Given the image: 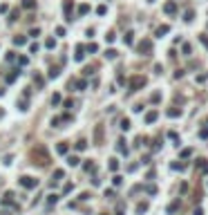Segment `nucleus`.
I'll return each mask as SVG.
<instances>
[{
  "label": "nucleus",
  "instance_id": "obj_1",
  "mask_svg": "<svg viewBox=\"0 0 208 215\" xmlns=\"http://www.w3.org/2000/svg\"><path fill=\"white\" fill-rule=\"evenodd\" d=\"M32 157L38 161V166H47V163L51 161V157H49V152H47V148H45V146H36L32 150ZM36 161H34V163H36Z\"/></svg>",
  "mask_w": 208,
  "mask_h": 215
},
{
  "label": "nucleus",
  "instance_id": "obj_2",
  "mask_svg": "<svg viewBox=\"0 0 208 215\" xmlns=\"http://www.w3.org/2000/svg\"><path fill=\"white\" fill-rule=\"evenodd\" d=\"M146 83H148V81H146V76H141V74L132 76V78H130V92H137V90H141Z\"/></svg>",
  "mask_w": 208,
  "mask_h": 215
},
{
  "label": "nucleus",
  "instance_id": "obj_3",
  "mask_svg": "<svg viewBox=\"0 0 208 215\" xmlns=\"http://www.w3.org/2000/svg\"><path fill=\"white\" fill-rule=\"evenodd\" d=\"M29 96H32V90L27 87L25 92H23V96L18 99V108H20V110H23V112H25L27 108H29Z\"/></svg>",
  "mask_w": 208,
  "mask_h": 215
},
{
  "label": "nucleus",
  "instance_id": "obj_4",
  "mask_svg": "<svg viewBox=\"0 0 208 215\" xmlns=\"http://www.w3.org/2000/svg\"><path fill=\"white\" fill-rule=\"evenodd\" d=\"M20 186L27 188V190H32V188L38 186V179H34V177H29V175H25V177H20Z\"/></svg>",
  "mask_w": 208,
  "mask_h": 215
},
{
  "label": "nucleus",
  "instance_id": "obj_5",
  "mask_svg": "<svg viewBox=\"0 0 208 215\" xmlns=\"http://www.w3.org/2000/svg\"><path fill=\"white\" fill-rule=\"evenodd\" d=\"M63 11H65V20L72 23V11H74V0H63Z\"/></svg>",
  "mask_w": 208,
  "mask_h": 215
},
{
  "label": "nucleus",
  "instance_id": "obj_6",
  "mask_svg": "<svg viewBox=\"0 0 208 215\" xmlns=\"http://www.w3.org/2000/svg\"><path fill=\"white\" fill-rule=\"evenodd\" d=\"M139 52H141L143 56H148V54L152 52V41H150V38H143L141 43H139Z\"/></svg>",
  "mask_w": 208,
  "mask_h": 215
},
{
  "label": "nucleus",
  "instance_id": "obj_7",
  "mask_svg": "<svg viewBox=\"0 0 208 215\" xmlns=\"http://www.w3.org/2000/svg\"><path fill=\"white\" fill-rule=\"evenodd\" d=\"M94 144H96V146L103 144V126H101V123L94 128Z\"/></svg>",
  "mask_w": 208,
  "mask_h": 215
},
{
  "label": "nucleus",
  "instance_id": "obj_8",
  "mask_svg": "<svg viewBox=\"0 0 208 215\" xmlns=\"http://www.w3.org/2000/svg\"><path fill=\"white\" fill-rule=\"evenodd\" d=\"M197 170L201 175H208V159H197Z\"/></svg>",
  "mask_w": 208,
  "mask_h": 215
},
{
  "label": "nucleus",
  "instance_id": "obj_9",
  "mask_svg": "<svg viewBox=\"0 0 208 215\" xmlns=\"http://www.w3.org/2000/svg\"><path fill=\"white\" fill-rule=\"evenodd\" d=\"M163 11H166L168 16H172V14L177 11V2H175V0H170V2H166V5H163Z\"/></svg>",
  "mask_w": 208,
  "mask_h": 215
},
{
  "label": "nucleus",
  "instance_id": "obj_10",
  "mask_svg": "<svg viewBox=\"0 0 208 215\" xmlns=\"http://www.w3.org/2000/svg\"><path fill=\"white\" fill-rule=\"evenodd\" d=\"M56 152H58V155H67V152H69V144H67V141H60L58 146H56Z\"/></svg>",
  "mask_w": 208,
  "mask_h": 215
},
{
  "label": "nucleus",
  "instance_id": "obj_11",
  "mask_svg": "<svg viewBox=\"0 0 208 215\" xmlns=\"http://www.w3.org/2000/svg\"><path fill=\"white\" fill-rule=\"evenodd\" d=\"M74 58H76V60H83V58H85V47H83V45H76V54H74Z\"/></svg>",
  "mask_w": 208,
  "mask_h": 215
},
{
  "label": "nucleus",
  "instance_id": "obj_12",
  "mask_svg": "<svg viewBox=\"0 0 208 215\" xmlns=\"http://www.w3.org/2000/svg\"><path fill=\"white\" fill-rule=\"evenodd\" d=\"M179 208H181V202H179V199H175V202H172V204H170V206H168L166 211H168V213H170V215H172V213H177Z\"/></svg>",
  "mask_w": 208,
  "mask_h": 215
},
{
  "label": "nucleus",
  "instance_id": "obj_13",
  "mask_svg": "<svg viewBox=\"0 0 208 215\" xmlns=\"http://www.w3.org/2000/svg\"><path fill=\"white\" fill-rule=\"evenodd\" d=\"M157 117H159L157 110H150L148 114H146V123H154V121H157Z\"/></svg>",
  "mask_w": 208,
  "mask_h": 215
},
{
  "label": "nucleus",
  "instance_id": "obj_14",
  "mask_svg": "<svg viewBox=\"0 0 208 215\" xmlns=\"http://www.w3.org/2000/svg\"><path fill=\"white\" fill-rule=\"evenodd\" d=\"M117 150L121 155H128V146H125V139H119L117 141Z\"/></svg>",
  "mask_w": 208,
  "mask_h": 215
},
{
  "label": "nucleus",
  "instance_id": "obj_15",
  "mask_svg": "<svg viewBox=\"0 0 208 215\" xmlns=\"http://www.w3.org/2000/svg\"><path fill=\"white\" fill-rule=\"evenodd\" d=\"M168 32H170V25H159V27H157V36H159V38H161V36H166Z\"/></svg>",
  "mask_w": 208,
  "mask_h": 215
},
{
  "label": "nucleus",
  "instance_id": "obj_16",
  "mask_svg": "<svg viewBox=\"0 0 208 215\" xmlns=\"http://www.w3.org/2000/svg\"><path fill=\"white\" fill-rule=\"evenodd\" d=\"M18 76H20V69H14L11 74H7V83H14V81H16Z\"/></svg>",
  "mask_w": 208,
  "mask_h": 215
},
{
  "label": "nucleus",
  "instance_id": "obj_17",
  "mask_svg": "<svg viewBox=\"0 0 208 215\" xmlns=\"http://www.w3.org/2000/svg\"><path fill=\"white\" fill-rule=\"evenodd\" d=\"M192 18H195V9H186V14H183V20H186V23H190Z\"/></svg>",
  "mask_w": 208,
  "mask_h": 215
},
{
  "label": "nucleus",
  "instance_id": "obj_18",
  "mask_svg": "<svg viewBox=\"0 0 208 215\" xmlns=\"http://www.w3.org/2000/svg\"><path fill=\"white\" fill-rule=\"evenodd\" d=\"M78 163H81V159H78V157H74V155L67 157V166H78Z\"/></svg>",
  "mask_w": 208,
  "mask_h": 215
},
{
  "label": "nucleus",
  "instance_id": "obj_19",
  "mask_svg": "<svg viewBox=\"0 0 208 215\" xmlns=\"http://www.w3.org/2000/svg\"><path fill=\"white\" fill-rule=\"evenodd\" d=\"M85 148H87V141H85V139H78V141H76V150L81 152V150H85Z\"/></svg>",
  "mask_w": 208,
  "mask_h": 215
},
{
  "label": "nucleus",
  "instance_id": "obj_20",
  "mask_svg": "<svg viewBox=\"0 0 208 215\" xmlns=\"http://www.w3.org/2000/svg\"><path fill=\"white\" fill-rule=\"evenodd\" d=\"M25 43H27L25 36H14V45H18V47H20V45H25Z\"/></svg>",
  "mask_w": 208,
  "mask_h": 215
},
{
  "label": "nucleus",
  "instance_id": "obj_21",
  "mask_svg": "<svg viewBox=\"0 0 208 215\" xmlns=\"http://www.w3.org/2000/svg\"><path fill=\"white\" fill-rule=\"evenodd\" d=\"M148 211V202H141V204H137V213L141 215V213H146Z\"/></svg>",
  "mask_w": 208,
  "mask_h": 215
},
{
  "label": "nucleus",
  "instance_id": "obj_22",
  "mask_svg": "<svg viewBox=\"0 0 208 215\" xmlns=\"http://www.w3.org/2000/svg\"><path fill=\"white\" fill-rule=\"evenodd\" d=\"M34 83H36L38 87H43V85H45V78H43L41 74H36V76H34Z\"/></svg>",
  "mask_w": 208,
  "mask_h": 215
},
{
  "label": "nucleus",
  "instance_id": "obj_23",
  "mask_svg": "<svg viewBox=\"0 0 208 215\" xmlns=\"http://www.w3.org/2000/svg\"><path fill=\"white\" fill-rule=\"evenodd\" d=\"M181 52H183V56H190V54H192V47H190V45H188V43H183Z\"/></svg>",
  "mask_w": 208,
  "mask_h": 215
},
{
  "label": "nucleus",
  "instance_id": "obj_24",
  "mask_svg": "<svg viewBox=\"0 0 208 215\" xmlns=\"http://www.w3.org/2000/svg\"><path fill=\"white\" fill-rule=\"evenodd\" d=\"M83 168H85L87 172H94V170H96V163H94V161H87V163L83 166Z\"/></svg>",
  "mask_w": 208,
  "mask_h": 215
},
{
  "label": "nucleus",
  "instance_id": "obj_25",
  "mask_svg": "<svg viewBox=\"0 0 208 215\" xmlns=\"http://www.w3.org/2000/svg\"><path fill=\"white\" fill-rule=\"evenodd\" d=\"M23 7H25V9H34V7H36V0H23Z\"/></svg>",
  "mask_w": 208,
  "mask_h": 215
},
{
  "label": "nucleus",
  "instance_id": "obj_26",
  "mask_svg": "<svg viewBox=\"0 0 208 215\" xmlns=\"http://www.w3.org/2000/svg\"><path fill=\"white\" fill-rule=\"evenodd\" d=\"M63 177H65V170H54V181H58V179H63Z\"/></svg>",
  "mask_w": 208,
  "mask_h": 215
},
{
  "label": "nucleus",
  "instance_id": "obj_27",
  "mask_svg": "<svg viewBox=\"0 0 208 215\" xmlns=\"http://www.w3.org/2000/svg\"><path fill=\"white\" fill-rule=\"evenodd\" d=\"M45 47H47V49H54V47H56V41H54V38H47V41H45Z\"/></svg>",
  "mask_w": 208,
  "mask_h": 215
},
{
  "label": "nucleus",
  "instance_id": "obj_28",
  "mask_svg": "<svg viewBox=\"0 0 208 215\" xmlns=\"http://www.w3.org/2000/svg\"><path fill=\"white\" fill-rule=\"evenodd\" d=\"M179 114H181L179 108H170V110H168V117H179Z\"/></svg>",
  "mask_w": 208,
  "mask_h": 215
},
{
  "label": "nucleus",
  "instance_id": "obj_29",
  "mask_svg": "<svg viewBox=\"0 0 208 215\" xmlns=\"http://www.w3.org/2000/svg\"><path fill=\"white\" fill-rule=\"evenodd\" d=\"M110 170H112V172L119 170V161H117V159H110Z\"/></svg>",
  "mask_w": 208,
  "mask_h": 215
},
{
  "label": "nucleus",
  "instance_id": "obj_30",
  "mask_svg": "<svg viewBox=\"0 0 208 215\" xmlns=\"http://www.w3.org/2000/svg\"><path fill=\"white\" fill-rule=\"evenodd\" d=\"M190 155H192V148H183L181 150V159H188Z\"/></svg>",
  "mask_w": 208,
  "mask_h": 215
},
{
  "label": "nucleus",
  "instance_id": "obj_31",
  "mask_svg": "<svg viewBox=\"0 0 208 215\" xmlns=\"http://www.w3.org/2000/svg\"><path fill=\"white\" fill-rule=\"evenodd\" d=\"M58 74H60V67H51L49 69V78H56Z\"/></svg>",
  "mask_w": 208,
  "mask_h": 215
},
{
  "label": "nucleus",
  "instance_id": "obj_32",
  "mask_svg": "<svg viewBox=\"0 0 208 215\" xmlns=\"http://www.w3.org/2000/svg\"><path fill=\"white\" fill-rule=\"evenodd\" d=\"M123 41H125V45H132V43H134V38H132V32H128Z\"/></svg>",
  "mask_w": 208,
  "mask_h": 215
},
{
  "label": "nucleus",
  "instance_id": "obj_33",
  "mask_svg": "<svg viewBox=\"0 0 208 215\" xmlns=\"http://www.w3.org/2000/svg\"><path fill=\"white\" fill-rule=\"evenodd\" d=\"M87 11H90V5H81V7H78V14H81V16H85Z\"/></svg>",
  "mask_w": 208,
  "mask_h": 215
},
{
  "label": "nucleus",
  "instance_id": "obj_34",
  "mask_svg": "<svg viewBox=\"0 0 208 215\" xmlns=\"http://www.w3.org/2000/svg\"><path fill=\"white\" fill-rule=\"evenodd\" d=\"M60 101H63V96H60V94H54V96H51V105H58Z\"/></svg>",
  "mask_w": 208,
  "mask_h": 215
},
{
  "label": "nucleus",
  "instance_id": "obj_35",
  "mask_svg": "<svg viewBox=\"0 0 208 215\" xmlns=\"http://www.w3.org/2000/svg\"><path fill=\"white\" fill-rule=\"evenodd\" d=\"M146 193H148V195H154V193H157V186L148 184V186H146Z\"/></svg>",
  "mask_w": 208,
  "mask_h": 215
},
{
  "label": "nucleus",
  "instance_id": "obj_36",
  "mask_svg": "<svg viewBox=\"0 0 208 215\" xmlns=\"http://www.w3.org/2000/svg\"><path fill=\"white\" fill-rule=\"evenodd\" d=\"M105 56H108L110 60H114V58H117V49H108V52H105Z\"/></svg>",
  "mask_w": 208,
  "mask_h": 215
},
{
  "label": "nucleus",
  "instance_id": "obj_37",
  "mask_svg": "<svg viewBox=\"0 0 208 215\" xmlns=\"http://www.w3.org/2000/svg\"><path fill=\"white\" fill-rule=\"evenodd\" d=\"M121 130H130V119H121Z\"/></svg>",
  "mask_w": 208,
  "mask_h": 215
},
{
  "label": "nucleus",
  "instance_id": "obj_38",
  "mask_svg": "<svg viewBox=\"0 0 208 215\" xmlns=\"http://www.w3.org/2000/svg\"><path fill=\"white\" fill-rule=\"evenodd\" d=\"M96 14H99V16H105V14H108V7H105V5H101V7L96 9Z\"/></svg>",
  "mask_w": 208,
  "mask_h": 215
},
{
  "label": "nucleus",
  "instance_id": "obj_39",
  "mask_svg": "<svg viewBox=\"0 0 208 215\" xmlns=\"http://www.w3.org/2000/svg\"><path fill=\"white\" fill-rule=\"evenodd\" d=\"M58 202V195H47V204H56Z\"/></svg>",
  "mask_w": 208,
  "mask_h": 215
},
{
  "label": "nucleus",
  "instance_id": "obj_40",
  "mask_svg": "<svg viewBox=\"0 0 208 215\" xmlns=\"http://www.w3.org/2000/svg\"><path fill=\"white\" fill-rule=\"evenodd\" d=\"M172 170H186V163H172Z\"/></svg>",
  "mask_w": 208,
  "mask_h": 215
},
{
  "label": "nucleus",
  "instance_id": "obj_41",
  "mask_svg": "<svg viewBox=\"0 0 208 215\" xmlns=\"http://www.w3.org/2000/svg\"><path fill=\"white\" fill-rule=\"evenodd\" d=\"M9 20H11V23H14V20H18V9H14V11L9 14Z\"/></svg>",
  "mask_w": 208,
  "mask_h": 215
},
{
  "label": "nucleus",
  "instance_id": "obj_42",
  "mask_svg": "<svg viewBox=\"0 0 208 215\" xmlns=\"http://www.w3.org/2000/svg\"><path fill=\"white\" fill-rule=\"evenodd\" d=\"M38 49H41V47H38V43H32V45H29V52H32V54H36Z\"/></svg>",
  "mask_w": 208,
  "mask_h": 215
},
{
  "label": "nucleus",
  "instance_id": "obj_43",
  "mask_svg": "<svg viewBox=\"0 0 208 215\" xmlns=\"http://www.w3.org/2000/svg\"><path fill=\"white\" fill-rule=\"evenodd\" d=\"M87 52H92V54H94V52H99V47H96L94 43H90V45H87Z\"/></svg>",
  "mask_w": 208,
  "mask_h": 215
},
{
  "label": "nucleus",
  "instance_id": "obj_44",
  "mask_svg": "<svg viewBox=\"0 0 208 215\" xmlns=\"http://www.w3.org/2000/svg\"><path fill=\"white\" fill-rule=\"evenodd\" d=\"M114 38H117V36H114V32H108V36H105V41H108V43H112Z\"/></svg>",
  "mask_w": 208,
  "mask_h": 215
},
{
  "label": "nucleus",
  "instance_id": "obj_45",
  "mask_svg": "<svg viewBox=\"0 0 208 215\" xmlns=\"http://www.w3.org/2000/svg\"><path fill=\"white\" fill-rule=\"evenodd\" d=\"M29 36H32V38H36V36H41V29H38V27H36V29H32V32H29Z\"/></svg>",
  "mask_w": 208,
  "mask_h": 215
},
{
  "label": "nucleus",
  "instance_id": "obj_46",
  "mask_svg": "<svg viewBox=\"0 0 208 215\" xmlns=\"http://www.w3.org/2000/svg\"><path fill=\"white\" fill-rule=\"evenodd\" d=\"M199 41L206 45V49H208V36H206V34H201V36H199Z\"/></svg>",
  "mask_w": 208,
  "mask_h": 215
},
{
  "label": "nucleus",
  "instance_id": "obj_47",
  "mask_svg": "<svg viewBox=\"0 0 208 215\" xmlns=\"http://www.w3.org/2000/svg\"><path fill=\"white\" fill-rule=\"evenodd\" d=\"M199 137H201V139H208V128H204V130H199Z\"/></svg>",
  "mask_w": 208,
  "mask_h": 215
},
{
  "label": "nucleus",
  "instance_id": "obj_48",
  "mask_svg": "<svg viewBox=\"0 0 208 215\" xmlns=\"http://www.w3.org/2000/svg\"><path fill=\"white\" fill-rule=\"evenodd\" d=\"M159 99H161V94H159V92H154V94H152V99H150V101H152V103H157Z\"/></svg>",
  "mask_w": 208,
  "mask_h": 215
},
{
  "label": "nucleus",
  "instance_id": "obj_49",
  "mask_svg": "<svg viewBox=\"0 0 208 215\" xmlns=\"http://www.w3.org/2000/svg\"><path fill=\"white\" fill-rule=\"evenodd\" d=\"M168 137L172 139V141H179V137H177V132H168Z\"/></svg>",
  "mask_w": 208,
  "mask_h": 215
},
{
  "label": "nucleus",
  "instance_id": "obj_50",
  "mask_svg": "<svg viewBox=\"0 0 208 215\" xmlns=\"http://www.w3.org/2000/svg\"><path fill=\"white\" fill-rule=\"evenodd\" d=\"M92 72H94V67H85V69H83V74H85V76H90Z\"/></svg>",
  "mask_w": 208,
  "mask_h": 215
},
{
  "label": "nucleus",
  "instance_id": "obj_51",
  "mask_svg": "<svg viewBox=\"0 0 208 215\" xmlns=\"http://www.w3.org/2000/svg\"><path fill=\"white\" fill-rule=\"evenodd\" d=\"M121 181H123V177H119V175H117V177H114V186H121Z\"/></svg>",
  "mask_w": 208,
  "mask_h": 215
},
{
  "label": "nucleus",
  "instance_id": "obj_52",
  "mask_svg": "<svg viewBox=\"0 0 208 215\" xmlns=\"http://www.w3.org/2000/svg\"><path fill=\"white\" fill-rule=\"evenodd\" d=\"M7 11H9V7H7V5H0V14H7Z\"/></svg>",
  "mask_w": 208,
  "mask_h": 215
},
{
  "label": "nucleus",
  "instance_id": "obj_53",
  "mask_svg": "<svg viewBox=\"0 0 208 215\" xmlns=\"http://www.w3.org/2000/svg\"><path fill=\"white\" fill-rule=\"evenodd\" d=\"M195 215H204V211H201V208L197 206V208H195Z\"/></svg>",
  "mask_w": 208,
  "mask_h": 215
},
{
  "label": "nucleus",
  "instance_id": "obj_54",
  "mask_svg": "<svg viewBox=\"0 0 208 215\" xmlns=\"http://www.w3.org/2000/svg\"><path fill=\"white\" fill-rule=\"evenodd\" d=\"M204 123H206V126H208V119H206V121H204Z\"/></svg>",
  "mask_w": 208,
  "mask_h": 215
},
{
  "label": "nucleus",
  "instance_id": "obj_55",
  "mask_svg": "<svg viewBox=\"0 0 208 215\" xmlns=\"http://www.w3.org/2000/svg\"><path fill=\"white\" fill-rule=\"evenodd\" d=\"M148 2H154V0H148Z\"/></svg>",
  "mask_w": 208,
  "mask_h": 215
},
{
  "label": "nucleus",
  "instance_id": "obj_56",
  "mask_svg": "<svg viewBox=\"0 0 208 215\" xmlns=\"http://www.w3.org/2000/svg\"><path fill=\"white\" fill-rule=\"evenodd\" d=\"M101 215H105V213H101Z\"/></svg>",
  "mask_w": 208,
  "mask_h": 215
}]
</instances>
